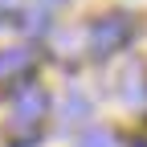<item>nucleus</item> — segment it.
Listing matches in <instances>:
<instances>
[{"mask_svg": "<svg viewBox=\"0 0 147 147\" xmlns=\"http://www.w3.org/2000/svg\"><path fill=\"white\" fill-rule=\"evenodd\" d=\"M12 131H21V127H29V131H37V123H41V115L49 110V94L41 86H33V82H25V86H16V94H12Z\"/></svg>", "mask_w": 147, "mask_h": 147, "instance_id": "f03ea898", "label": "nucleus"}, {"mask_svg": "<svg viewBox=\"0 0 147 147\" xmlns=\"http://www.w3.org/2000/svg\"><path fill=\"white\" fill-rule=\"evenodd\" d=\"M90 115V102L82 98V94H74V90H69V98H65V119L74 123V119H86Z\"/></svg>", "mask_w": 147, "mask_h": 147, "instance_id": "20e7f679", "label": "nucleus"}, {"mask_svg": "<svg viewBox=\"0 0 147 147\" xmlns=\"http://www.w3.org/2000/svg\"><path fill=\"white\" fill-rule=\"evenodd\" d=\"M78 147H110V135H106V131H90Z\"/></svg>", "mask_w": 147, "mask_h": 147, "instance_id": "39448f33", "label": "nucleus"}, {"mask_svg": "<svg viewBox=\"0 0 147 147\" xmlns=\"http://www.w3.org/2000/svg\"><path fill=\"white\" fill-rule=\"evenodd\" d=\"M29 61H33L29 49H4V53H0V78H8V74H25Z\"/></svg>", "mask_w": 147, "mask_h": 147, "instance_id": "7ed1b4c3", "label": "nucleus"}, {"mask_svg": "<svg viewBox=\"0 0 147 147\" xmlns=\"http://www.w3.org/2000/svg\"><path fill=\"white\" fill-rule=\"evenodd\" d=\"M131 33H135V21L127 12H106L90 25V53L106 57V53H115V49H123L131 41Z\"/></svg>", "mask_w": 147, "mask_h": 147, "instance_id": "f257e3e1", "label": "nucleus"}]
</instances>
